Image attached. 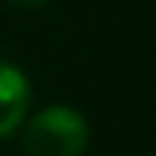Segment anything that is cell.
<instances>
[{"label":"cell","mask_w":156,"mask_h":156,"mask_svg":"<svg viewBox=\"0 0 156 156\" xmlns=\"http://www.w3.org/2000/svg\"><path fill=\"white\" fill-rule=\"evenodd\" d=\"M88 145L85 118L63 104L41 110L25 129L22 148L27 156H80Z\"/></svg>","instance_id":"1"},{"label":"cell","mask_w":156,"mask_h":156,"mask_svg":"<svg viewBox=\"0 0 156 156\" xmlns=\"http://www.w3.org/2000/svg\"><path fill=\"white\" fill-rule=\"evenodd\" d=\"M30 104V82L14 66L0 60V140L11 137L27 112Z\"/></svg>","instance_id":"2"},{"label":"cell","mask_w":156,"mask_h":156,"mask_svg":"<svg viewBox=\"0 0 156 156\" xmlns=\"http://www.w3.org/2000/svg\"><path fill=\"white\" fill-rule=\"evenodd\" d=\"M11 5H19V8H41V5H47L49 0H8Z\"/></svg>","instance_id":"3"}]
</instances>
